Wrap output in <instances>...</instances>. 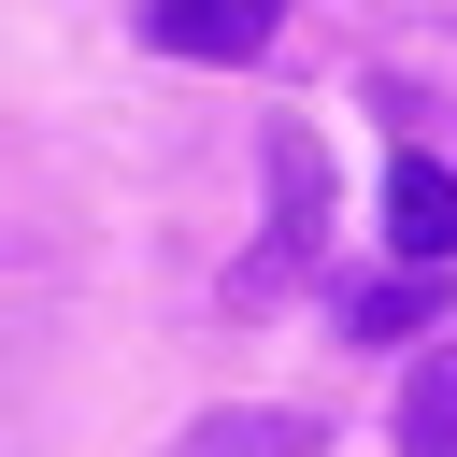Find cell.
<instances>
[{
	"label": "cell",
	"instance_id": "1",
	"mask_svg": "<svg viewBox=\"0 0 457 457\" xmlns=\"http://www.w3.org/2000/svg\"><path fill=\"white\" fill-rule=\"evenodd\" d=\"M314 228H328V157H314V129H271V257L243 271V300H271L314 257Z\"/></svg>",
	"mask_w": 457,
	"mask_h": 457
},
{
	"label": "cell",
	"instance_id": "2",
	"mask_svg": "<svg viewBox=\"0 0 457 457\" xmlns=\"http://www.w3.org/2000/svg\"><path fill=\"white\" fill-rule=\"evenodd\" d=\"M386 243L414 271H457V157L443 143H400L386 157Z\"/></svg>",
	"mask_w": 457,
	"mask_h": 457
},
{
	"label": "cell",
	"instance_id": "3",
	"mask_svg": "<svg viewBox=\"0 0 457 457\" xmlns=\"http://www.w3.org/2000/svg\"><path fill=\"white\" fill-rule=\"evenodd\" d=\"M328 314H343V343H414V328H443L457 314V271H371V286H328Z\"/></svg>",
	"mask_w": 457,
	"mask_h": 457
},
{
	"label": "cell",
	"instance_id": "4",
	"mask_svg": "<svg viewBox=\"0 0 457 457\" xmlns=\"http://www.w3.org/2000/svg\"><path fill=\"white\" fill-rule=\"evenodd\" d=\"M286 0H143V43L157 57H271Z\"/></svg>",
	"mask_w": 457,
	"mask_h": 457
},
{
	"label": "cell",
	"instance_id": "5",
	"mask_svg": "<svg viewBox=\"0 0 457 457\" xmlns=\"http://www.w3.org/2000/svg\"><path fill=\"white\" fill-rule=\"evenodd\" d=\"M171 457H328V428L286 414V400H228V414H200Z\"/></svg>",
	"mask_w": 457,
	"mask_h": 457
},
{
	"label": "cell",
	"instance_id": "6",
	"mask_svg": "<svg viewBox=\"0 0 457 457\" xmlns=\"http://www.w3.org/2000/svg\"><path fill=\"white\" fill-rule=\"evenodd\" d=\"M400 457H457V343L400 386Z\"/></svg>",
	"mask_w": 457,
	"mask_h": 457
}]
</instances>
